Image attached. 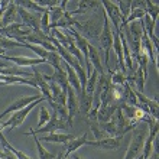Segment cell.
<instances>
[{
	"label": "cell",
	"instance_id": "cell-8",
	"mask_svg": "<svg viewBox=\"0 0 159 159\" xmlns=\"http://www.w3.org/2000/svg\"><path fill=\"white\" fill-rule=\"evenodd\" d=\"M67 110H68V126H71L72 119L78 113V97L72 87L67 88Z\"/></svg>",
	"mask_w": 159,
	"mask_h": 159
},
{
	"label": "cell",
	"instance_id": "cell-22",
	"mask_svg": "<svg viewBox=\"0 0 159 159\" xmlns=\"http://www.w3.org/2000/svg\"><path fill=\"white\" fill-rule=\"evenodd\" d=\"M98 75H100V74H98L96 70H93L91 74L87 77V84H85V88H84V91L87 93V94H90V96H93V93H94V90H96Z\"/></svg>",
	"mask_w": 159,
	"mask_h": 159
},
{
	"label": "cell",
	"instance_id": "cell-32",
	"mask_svg": "<svg viewBox=\"0 0 159 159\" xmlns=\"http://www.w3.org/2000/svg\"><path fill=\"white\" fill-rule=\"evenodd\" d=\"M41 30L45 35H49L51 28H49V10L46 13H43L41 17Z\"/></svg>",
	"mask_w": 159,
	"mask_h": 159
},
{
	"label": "cell",
	"instance_id": "cell-27",
	"mask_svg": "<svg viewBox=\"0 0 159 159\" xmlns=\"http://www.w3.org/2000/svg\"><path fill=\"white\" fill-rule=\"evenodd\" d=\"M110 74V81L111 84H116V85H123L126 83V75L125 74H121L120 70H116V71H111L109 72Z\"/></svg>",
	"mask_w": 159,
	"mask_h": 159
},
{
	"label": "cell",
	"instance_id": "cell-17",
	"mask_svg": "<svg viewBox=\"0 0 159 159\" xmlns=\"http://www.w3.org/2000/svg\"><path fill=\"white\" fill-rule=\"evenodd\" d=\"M93 107V96L87 94V93L81 90L80 93V98H78V111H81L83 114L87 116L90 113V110Z\"/></svg>",
	"mask_w": 159,
	"mask_h": 159
},
{
	"label": "cell",
	"instance_id": "cell-6",
	"mask_svg": "<svg viewBox=\"0 0 159 159\" xmlns=\"http://www.w3.org/2000/svg\"><path fill=\"white\" fill-rule=\"evenodd\" d=\"M121 139L123 136H111V138H103L100 140H87L85 145L97 149H103V151H116L121 145Z\"/></svg>",
	"mask_w": 159,
	"mask_h": 159
},
{
	"label": "cell",
	"instance_id": "cell-38",
	"mask_svg": "<svg viewBox=\"0 0 159 159\" xmlns=\"http://www.w3.org/2000/svg\"><path fill=\"white\" fill-rule=\"evenodd\" d=\"M0 85H7L6 83H3V81H0Z\"/></svg>",
	"mask_w": 159,
	"mask_h": 159
},
{
	"label": "cell",
	"instance_id": "cell-20",
	"mask_svg": "<svg viewBox=\"0 0 159 159\" xmlns=\"http://www.w3.org/2000/svg\"><path fill=\"white\" fill-rule=\"evenodd\" d=\"M0 146L2 148H7L9 151L12 152V153H15V156H16L17 159H32V158H29L28 155H25L23 152H20V151H17L16 148H13L10 143L7 142V139L3 136V130H0Z\"/></svg>",
	"mask_w": 159,
	"mask_h": 159
},
{
	"label": "cell",
	"instance_id": "cell-9",
	"mask_svg": "<svg viewBox=\"0 0 159 159\" xmlns=\"http://www.w3.org/2000/svg\"><path fill=\"white\" fill-rule=\"evenodd\" d=\"M42 96H29V97H22V98H19V100H16L15 103H12V104L9 106L7 109L4 110L3 113L0 114V119H3L6 114L9 113H15V111H17V110H22L23 107H26V106H29L32 101L38 100V98H41Z\"/></svg>",
	"mask_w": 159,
	"mask_h": 159
},
{
	"label": "cell",
	"instance_id": "cell-2",
	"mask_svg": "<svg viewBox=\"0 0 159 159\" xmlns=\"http://www.w3.org/2000/svg\"><path fill=\"white\" fill-rule=\"evenodd\" d=\"M133 132V138H132V142H130L129 148H127V152L125 155V159H136L139 156H142V149H143V143H145V139H146L148 134V129L146 127H134Z\"/></svg>",
	"mask_w": 159,
	"mask_h": 159
},
{
	"label": "cell",
	"instance_id": "cell-3",
	"mask_svg": "<svg viewBox=\"0 0 159 159\" xmlns=\"http://www.w3.org/2000/svg\"><path fill=\"white\" fill-rule=\"evenodd\" d=\"M46 98L45 97H41V98H38V100L32 101L29 106H26V107H23L22 110H17V111H15V113L12 114V117L9 119V120H6L4 123H2L0 125V130L6 129V127H10V129H15V127H17L19 125H22L23 123V120H25L26 117H28V114H29V111H32V109H34L36 104H41L42 101H45Z\"/></svg>",
	"mask_w": 159,
	"mask_h": 159
},
{
	"label": "cell",
	"instance_id": "cell-21",
	"mask_svg": "<svg viewBox=\"0 0 159 159\" xmlns=\"http://www.w3.org/2000/svg\"><path fill=\"white\" fill-rule=\"evenodd\" d=\"M15 3L19 6V7H25V9H34L35 12H39V13H46L49 9H45L42 7V6H39L36 2H30V0H17V2H15Z\"/></svg>",
	"mask_w": 159,
	"mask_h": 159
},
{
	"label": "cell",
	"instance_id": "cell-4",
	"mask_svg": "<svg viewBox=\"0 0 159 159\" xmlns=\"http://www.w3.org/2000/svg\"><path fill=\"white\" fill-rule=\"evenodd\" d=\"M74 26L75 28H78L80 30H81V36H88V38H98L101 34V29H103V22L97 17V19H88V20L85 22H78L77 20L75 23H74ZM72 26V28H74Z\"/></svg>",
	"mask_w": 159,
	"mask_h": 159
},
{
	"label": "cell",
	"instance_id": "cell-14",
	"mask_svg": "<svg viewBox=\"0 0 159 159\" xmlns=\"http://www.w3.org/2000/svg\"><path fill=\"white\" fill-rule=\"evenodd\" d=\"M34 80L36 81V84H38V88L42 91V94H43V97H45L46 100H48V103H52V94H51V90H49V84L45 81V78H43V74L39 71H36V70H34Z\"/></svg>",
	"mask_w": 159,
	"mask_h": 159
},
{
	"label": "cell",
	"instance_id": "cell-11",
	"mask_svg": "<svg viewBox=\"0 0 159 159\" xmlns=\"http://www.w3.org/2000/svg\"><path fill=\"white\" fill-rule=\"evenodd\" d=\"M88 59H90L91 67H94V70H96L100 75L106 74L104 68H103V64H101V55H100V52H98V49H97L93 43H88Z\"/></svg>",
	"mask_w": 159,
	"mask_h": 159
},
{
	"label": "cell",
	"instance_id": "cell-15",
	"mask_svg": "<svg viewBox=\"0 0 159 159\" xmlns=\"http://www.w3.org/2000/svg\"><path fill=\"white\" fill-rule=\"evenodd\" d=\"M16 15H17V4L15 2H10V4L6 7L3 16H2V28L12 25L13 22L16 20Z\"/></svg>",
	"mask_w": 159,
	"mask_h": 159
},
{
	"label": "cell",
	"instance_id": "cell-25",
	"mask_svg": "<svg viewBox=\"0 0 159 159\" xmlns=\"http://www.w3.org/2000/svg\"><path fill=\"white\" fill-rule=\"evenodd\" d=\"M30 136H34V139H35V143H36V148H38L39 159H55V155H54V153L48 152L45 148L41 145V142H39V139H38V136H36V134H30Z\"/></svg>",
	"mask_w": 159,
	"mask_h": 159
},
{
	"label": "cell",
	"instance_id": "cell-19",
	"mask_svg": "<svg viewBox=\"0 0 159 159\" xmlns=\"http://www.w3.org/2000/svg\"><path fill=\"white\" fill-rule=\"evenodd\" d=\"M67 3H68L67 0H64V2H61V4H59V6L49 9V28H51V29H52L55 23H57V22H58L59 19L64 16V13H65V6H67Z\"/></svg>",
	"mask_w": 159,
	"mask_h": 159
},
{
	"label": "cell",
	"instance_id": "cell-23",
	"mask_svg": "<svg viewBox=\"0 0 159 159\" xmlns=\"http://www.w3.org/2000/svg\"><path fill=\"white\" fill-rule=\"evenodd\" d=\"M51 107L54 109V113L57 114V117L59 119V120H62V121H67L68 123V110H67V106H61L58 104V103H49Z\"/></svg>",
	"mask_w": 159,
	"mask_h": 159
},
{
	"label": "cell",
	"instance_id": "cell-16",
	"mask_svg": "<svg viewBox=\"0 0 159 159\" xmlns=\"http://www.w3.org/2000/svg\"><path fill=\"white\" fill-rule=\"evenodd\" d=\"M39 139V142H51V143H67L70 142L71 139H74L72 134H62V133H49V134H43L41 136Z\"/></svg>",
	"mask_w": 159,
	"mask_h": 159
},
{
	"label": "cell",
	"instance_id": "cell-5",
	"mask_svg": "<svg viewBox=\"0 0 159 159\" xmlns=\"http://www.w3.org/2000/svg\"><path fill=\"white\" fill-rule=\"evenodd\" d=\"M67 130L68 129V123L67 121H62L59 120L58 117H57V114L52 113V116H51L49 121L46 123L45 126H42V127H39V129H30L28 133H26V136H29V134H46V133H54V132H57V130Z\"/></svg>",
	"mask_w": 159,
	"mask_h": 159
},
{
	"label": "cell",
	"instance_id": "cell-24",
	"mask_svg": "<svg viewBox=\"0 0 159 159\" xmlns=\"http://www.w3.org/2000/svg\"><path fill=\"white\" fill-rule=\"evenodd\" d=\"M146 15V10L143 7H138V9H133V10H130V15L126 17V25H129L132 22H136V20H142L143 17Z\"/></svg>",
	"mask_w": 159,
	"mask_h": 159
},
{
	"label": "cell",
	"instance_id": "cell-40",
	"mask_svg": "<svg viewBox=\"0 0 159 159\" xmlns=\"http://www.w3.org/2000/svg\"><path fill=\"white\" fill-rule=\"evenodd\" d=\"M0 120H2V119H0Z\"/></svg>",
	"mask_w": 159,
	"mask_h": 159
},
{
	"label": "cell",
	"instance_id": "cell-37",
	"mask_svg": "<svg viewBox=\"0 0 159 159\" xmlns=\"http://www.w3.org/2000/svg\"><path fill=\"white\" fill-rule=\"evenodd\" d=\"M72 159H84V158H80L78 155H74V156H72Z\"/></svg>",
	"mask_w": 159,
	"mask_h": 159
},
{
	"label": "cell",
	"instance_id": "cell-12",
	"mask_svg": "<svg viewBox=\"0 0 159 159\" xmlns=\"http://www.w3.org/2000/svg\"><path fill=\"white\" fill-rule=\"evenodd\" d=\"M61 65L64 67V70H65V72H67V80H68V85L70 87H72L74 90H75V93H81V83H80V78H78V75H77V72L74 71V68L72 67H70L64 59H61Z\"/></svg>",
	"mask_w": 159,
	"mask_h": 159
},
{
	"label": "cell",
	"instance_id": "cell-18",
	"mask_svg": "<svg viewBox=\"0 0 159 159\" xmlns=\"http://www.w3.org/2000/svg\"><path fill=\"white\" fill-rule=\"evenodd\" d=\"M116 110H117V107H114V106H100V109H98V113H97V121L100 123V125H103V123H107V121L110 120V119L114 116V113H116Z\"/></svg>",
	"mask_w": 159,
	"mask_h": 159
},
{
	"label": "cell",
	"instance_id": "cell-7",
	"mask_svg": "<svg viewBox=\"0 0 159 159\" xmlns=\"http://www.w3.org/2000/svg\"><path fill=\"white\" fill-rule=\"evenodd\" d=\"M17 13L20 15L22 20H23L22 23H23L25 26H28L29 29L34 30V34H38V32H41V19H39L36 15L28 12L26 9L19 7V6H17Z\"/></svg>",
	"mask_w": 159,
	"mask_h": 159
},
{
	"label": "cell",
	"instance_id": "cell-1",
	"mask_svg": "<svg viewBox=\"0 0 159 159\" xmlns=\"http://www.w3.org/2000/svg\"><path fill=\"white\" fill-rule=\"evenodd\" d=\"M98 41H100V45L104 51V64L106 68H107V72H110L109 67V58H110V49L113 46V32H111V28H110V20L106 12L103 10V29H101V34L98 36Z\"/></svg>",
	"mask_w": 159,
	"mask_h": 159
},
{
	"label": "cell",
	"instance_id": "cell-35",
	"mask_svg": "<svg viewBox=\"0 0 159 159\" xmlns=\"http://www.w3.org/2000/svg\"><path fill=\"white\" fill-rule=\"evenodd\" d=\"M152 159H158V146H155V149L152 152Z\"/></svg>",
	"mask_w": 159,
	"mask_h": 159
},
{
	"label": "cell",
	"instance_id": "cell-34",
	"mask_svg": "<svg viewBox=\"0 0 159 159\" xmlns=\"http://www.w3.org/2000/svg\"><path fill=\"white\" fill-rule=\"evenodd\" d=\"M9 67H13V65H9L7 62L2 61V58H0V68H9Z\"/></svg>",
	"mask_w": 159,
	"mask_h": 159
},
{
	"label": "cell",
	"instance_id": "cell-31",
	"mask_svg": "<svg viewBox=\"0 0 159 159\" xmlns=\"http://www.w3.org/2000/svg\"><path fill=\"white\" fill-rule=\"evenodd\" d=\"M88 125H90V127H91V130H93V133H94V136H96V140H100V139L104 138V130L100 127L98 121L88 120Z\"/></svg>",
	"mask_w": 159,
	"mask_h": 159
},
{
	"label": "cell",
	"instance_id": "cell-39",
	"mask_svg": "<svg viewBox=\"0 0 159 159\" xmlns=\"http://www.w3.org/2000/svg\"><path fill=\"white\" fill-rule=\"evenodd\" d=\"M136 159H142V156H139V158H136Z\"/></svg>",
	"mask_w": 159,
	"mask_h": 159
},
{
	"label": "cell",
	"instance_id": "cell-29",
	"mask_svg": "<svg viewBox=\"0 0 159 159\" xmlns=\"http://www.w3.org/2000/svg\"><path fill=\"white\" fill-rule=\"evenodd\" d=\"M46 62L49 64L54 70H55V68H59V67H61V57H59L58 52H48Z\"/></svg>",
	"mask_w": 159,
	"mask_h": 159
},
{
	"label": "cell",
	"instance_id": "cell-28",
	"mask_svg": "<svg viewBox=\"0 0 159 159\" xmlns=\"http://www.w3.org/2000/svg\"><path fill=\"white\" fill-rule=\"evenodd\" d=\"M22 43H23V48H28V49L34 51V52L38 55L39 58H42V59H45V61H46V57H48V51L43 49L42 46L32 45V43H26V42H22Z\"/></svg>",
	"mask_w": 159,
	"mask_h": 159
},
{
	"label": "cell",
	"instance_id": "cell-13",
	"mask_svg": "<svg viewBox=\"0 0 159 159\" xmlns=\"http://www.w3.org/2000/svg\"><path fill=\"white\" fill-rule=\"evenodd\" d=\"M87 136H88L87 133H84L83 136H80V138H74V139H71L70 142L64 143V148H65L64 158H68V156H70V153H74L77 149H80L81 146H84V145H85V142L88 140Z\"/></svg>",
	"mask_w": 159,
	"mask_h": 159
},
{
	"label": "cell",
	"instance_id": "cell-30",
	"mask_svg": "<svg viewBox=\"0 0 159 159\" xmlns=\"http://www.w3.org/2000/svg\"><path fill=\"white\" fill-rule=\"evenodd\" d=\"M41 113H39V121H38V129L39 127H42V126H45L48 121H49L51 119V114H49V110L46 109L45 106L42 104L41 106V110H39Z\"/></svg>",
	"mask_w": 159,
	"mask_h": 159
},
{
	"label": "cell",
	"instance_id": "cell-26",
	"mask_svg": "<svg viewBox=\"0 0 159 159\" xmlns=\"http://www.w3.org/2000/svg\"><path fill=\"white\" fill-rule=\"evenodd\" d=\"M98 125H100V123H98ZM100 127L104 130V132H107L110 136H117V126H116V119H114V116L110 119L107 123L100 125Z\"/></svg>",
	"mask_w": 159,
	"mask_h": 159
},
{
	"label": "cell",
	"instance_id": "cell-10",
	"mask_svg": "<svg viewBox=\"0 0 159 159\" xmlns=\"http://www.w3.org/2000/svg\"><path fill=\"white\" fill-rule=\"evenodd\" d=\"M0 58L16 64V67H32V65H39V64L46 62L45 59L42 58H26V57H9V55H3Z\"/></svg>",
	"mask_w": 159,
	"mask_h": 159
},
{
	"label": "cell",
	"instance_id": "cell-33",
	"mask_svg": "<svg viewBox=\"0 0 159 159\" xmlns=\"http://www.w3.org/2000/svg\"><path fill=\"white\" fill-rule=\"evenodd\" d=\"M117 7H119V12L123 17H127L130 15V2H126V0H121V2H117Z\"/></svg>",
	"mask_w": 159,
	"mask_h": 159
},
{
	"label": "cell",
	"instance_id": "cell-36",
	"mask_svg": "<svg viewBox=\"0 0 159 159\" xmlns=\"http://www.w3.org/2000/svg\"><path fill=\"white\" fill-rule=\"evenodd\" d=\"M55 159H64V153H59L58 156H55Z\"/></svg>",
	"mask_w": 159,
	"mask_h": 159
}]
</instances>
